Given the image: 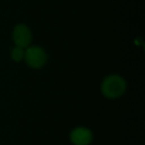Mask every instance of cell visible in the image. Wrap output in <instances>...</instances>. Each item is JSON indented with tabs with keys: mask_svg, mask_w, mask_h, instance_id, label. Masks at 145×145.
<instances>
[{
	"mask_svg": "<svg viewBox=\"0 0 145 145\" xmlns=\"http://www.w3.org/2000/svg\"><path fill=\"white\" fill-rule=\"evenodd\" d=\"M101 93L107 99H118L126 91V82L118 75H110L101 83Z\"/></svg>",
	"mask_w": 145,
	"mask_h": 145,
	"instance_id": "1",
	"label": "cell"
},
{
	"mask_svg": "<svg viewBox=\"0 0 145 145\" xmlns=\"http://www.w3.org/2000/svg\"><path fill=\"white\" fill-rule=\"evenodd\" d=\"M24 59L31 68L40 69L47 63V54L43 48L39 46H31L26 49Z\"/></svg>",
	"mask_w": 145,
	"mask_h": 145,
	"instance_id": "2",
	"label": "cell"
},
{
	"mask_svg": "<svg viewBox=\"0 0 145 145\" xmlns=\"http://www.w3.org/2000/svg\"><path fill=\"white\" fill-rule=\"evenodd\" d=\"M13 40L16 47L22 49L28 47L32 41V33L29 27L25 24L16 25L13 30Z\"/></svg>",
	"mask_w": 145,
	"mask_h": 145,
	"instance_id": "3",
	"label": "cell"
},
{
	"mask_svg": "<svg viewBox=\"0 0 145 145\" xmlns=\"http://www.w3.org/2000/svg\"><path fill=\"white\" fill-rule=\"evenodd\" d=\"M70 138L75 145H89L93 141V132L87 127L79 126L72 130Z\"/></svg>",
	"mask_w": 145,
	"mask_h": 145,
	"instance_id": "4",
	"label": "cell"
},
{
	"mask_svg": "<svg viewBox=\"0 0 145 145\" xmlns=\"http://www.w3.org/2000/svg\"><path fill=\"white\" fill-rule=\"evenodd\" d=\"M24 54H25V51L22 48L15 47L12 50V52H11V58L15 62H20L21 60L24 59Z\"/></svg>",
	"mask_w": 145,
	"mask_h": 145,
	"instance_id": "5",
	"label": "cell"
}]
</instances>
